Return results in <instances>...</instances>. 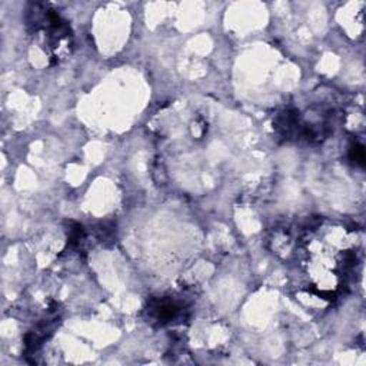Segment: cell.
I'll use <instances>...</instances> for the list:
<instances>
[{
  "label": "cell",
  "instance_id": "cell-1",
  "mask_svg": "<svg viewBox=\"0 0 366 366\" xmlns=\"http://www.w3.org/2000/svg\"><path fill=\"white\" fill-rule=\"evenodd\" d=\"M356 264V237L345 226L323 223L310 230L302 244V269L310 287L332 297Z\"/></svg>",
  "mask_w": 366,
  "mask_h": 366
},
{
  "label": "cell",
  "instance_id": "cell-2",
  "mask_svg": "<svg viewBox=\"0 0 366 366\" xmlns=\"http://www.w3.org/2000/svg\"><path fill=\"white\" fill-rule=\"evenodd\" d=\"M31 13L30 26L33 27V34L39 37L41 47L53 56V59H60L69 51L71 44L70 29L66 21L51 9L36 6Z\"/></svg>",
  "mask_w": 366,
  "mask_h": 366
},
{
  "label": "cell",
  "instance_id": "cell-3",
  "mask_svg": "<svg viewBox=\"0 0 366 366\" xmlns=\"http://www.w3.org/2000/svg\"><path fill=\"white\" fill-rule=\"evenodd\" d=\"M350 159H352L355 163L363 164V162H365L363 147H362V146H353V147H352V153H350Z\"/></svg>",
  "mask_w": 366,
  "mask_h": 366
}]
</instances>
